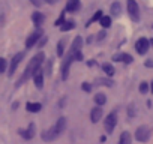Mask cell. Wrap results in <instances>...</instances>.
Listing matches in <instances>:
<instances>
[{
    "instance_id": "1",
    "label": "cell",
    "mask_w": 153,
    "mask_h": 144,
    "mask_svg": "<svg viewBox=\"0 0 153 144\" xmlns=\"http://www.w3.org/2000/svg\"><path fill=\"white\" fill-rule=\"evenodd\" d=\"M45 60V54L44 53H38L30 62H29V65H27V68H26V71H24V74H23V77L17 81V87H20L23 83H26L30 77H33L35 75V72L39 69V66L42 65V62Z\"/></svg>"
},
{
    "instance_id": "2",
    "label": "cell",
    "mask_w": 153,
    "mask_h": 144,
    "mask_svg": "<svg viewBox=\"0 0 153 144\" xmlns=\"http://www.w3.org/2000/svg\"><path fill=\"white\" fill-rule=\"evenodd\" d=\"M74 62H75V53H69L66 56V59L63 60V63H62V80H68L69 69H71V65Z\"/></svg>"
},
{
    "instance_id": "3",
    "label": "cell",
    "mask_w": 153,
    "mask_h": 144,
    "mask_svg": "<svg viewBox=\"0 0 153 144\" xmlns=\"http://www.w3.org/2000/svg\"><path fill=\"white\" fill-rule=\"evenodd\" d=\"M116 125H117V111H111V113L105 117V123H104L105 132H107V134H113Z\"/></svg>"
},
{
    "instance_id": "4",
    "label": "cell",
    "mask_w": 153,
    "mask_h": 144,
    "mask_svg": "<svg viewBox=\"0 0 153 144\" xmlns=\"http://www.w3.org/2000/svg\"><path fill=\"white\" fill-rule=\"evenodd\" d=\"M128 14L134 21L140 20V6L135 0H128Z\"/></svg>"
},
{
    "instance_id": "5",
    "label": "cell",
    "mask_w": 153,
    "mask_h": 144,
    "mask_svg": "<svg viewBox=\"0 0 153 144\" xmlns=\"http://www.w3.org/2000/svg\"><path fill=\"white\" fill-rule=\"evenodd\" d=\"M42 30L41 29H36L29 38H27V41H26V48H33L36 44H38V41L42 38Z\"/></svg>"
},
{
    "instance_id": "6",
    "label": "cell",
    "mask_w": 153,
    "mask_h": 144,
    "mask_svg": "<svg viewBox=\"0 0 153 144\" xmlns=\"http://www.w3.org/2000/svg\"><path fill=\"white\" fill-rule=\"evenodd\" d=\"M135 138L137 141H141V143H146L149 138H150V129L147 126H140L135 132Z\"/></svg>"
},
{
    "instance_id": "7",
    "label": "cell",
    "mask_w": 153,
    "mask_h": 144,
    "mask_svg": "<svg viewBox=\"0 0 153 144\" xmlns=\"http://www.w3.org/2000/svg\"><path fill=\"white\" fill-rule=\"evenodd\" d=\"M149 48H150V42L146 39V38H140L138 41H137V44H135V50H137V53L138 54H146L147 51H149Z\"/></svg>"
},
{
    "instance_id": "8",
    "label": "cell",
    "mask_w": 153,
    "mask_h": 144,
    "mask_svg": "<svg viewBox=\"0 0 153 144\" xmlns=\"http://www.w3.org/2000/svg\"><path fill=\"white\" fill-rule=\"evenodd\" d=\"M23 57H24V53H18V54H15L14 56V59L11 60V65H9V77H12L14 75V72H15V69L18 68V65H20V62L23 60Z\"/></svg>"
},
{
    "instance_id": "9",
    "label": "cell",
    "mask_w": 153,
    "mask_h": 144,
    "mask_svg": "<svg viewBox=\"0 0 153 144\" xmlns=\"http://www.w3.org/2000/svg\"><path fill=\"white\" fill-rule=\"evenodd\" d=\"M18 132H20V135H21L23 138L30 140V138H33V137H35V125H33V123H30L27 129H20Z\"/></svg>"
},
{
    "instance_id": "10",
    "label": "cell",
    "mask_w": 153,
    "mask_h": 144,
    "mask_svg": "<svg viewBox=\"0 0 153 144\" xmlns=\"http://www.w3.org/2000/svg\"><path fill=\"white\" fill-rule=\"evenodd\" d=\"M102 108L98 105V107H95V108H92V111H90V120L93 122V123H98L99 120H101V117H102Z\"/></svg>"
},
{
    "instance_id": "11",
    "label": "cell",
    "mask_w": 153,
    "mask_h": 144,
    "mask_svg": "<svg viewBox=\"0 0 153 144\" xmlns=\"http://www.w3.org/2000/svg\"><path fill=\"white\" fill-rule=\"evenodd\" d=\"M80 8H81L80 0H68L66 2V11H69V12H76Z\"/></svg>"
},
{
    "instance_id": "12",
    "label": "cell",
    "mask_w": 153,
    "mask_h": 144,
    "mask_svg": "<svg viewBox=\"0 0 153 144\" xmlns=\"http://www.w3.org/2000/svg\"><path fill=\"white\" fill-rule=\"evenodd\" d=\"M113 60L116 62H123V63H132V56L131 54H126V53H119L116 56H113Z\"/></svg>"
},
{
    "instance_id": "13",
    "label": "cell",
    "mask_w": 153,
    "mask_h": 144,
    "mask_svg": "<svg viewBox=\"0 0 153 144\" xmlns=\"http://www.w3.org/2000/svg\"><path fill=\"white\" fill-rule=\"evenodd\" d=\"M33 81H35V84H36V87L38 89H42L44 87V74H42V71H36L35 72V75H33Z\"/></svg>"
},
{
    "instance_id": "14",
    "label": "cell",
    "mask_w": 153,
    "mask_h": 144,
    "mask_svg": "<svg viewBox=\"0 0 153 144\" xmlns=\"http://www.w3.org/2000/svg\"><path fill=\"white\" fill-rule=\"evenodd\" d=\"M32 21H33L35 26L41 27V26L44 24V21H45V15H44L42 12H33V15H32Z\"/></svg>"
},
{
    "instance_id": "15",
    "label": "cell",
    "mask_w": 153,
    "mask_h": 144,
    "mask_svg": "<svg viewBox=\"0 0 153 144\" xmlns=\"http://www.w3.org/2000/svg\"><path fill=\"white\" fill-rule=\"evenodd\" d=\"M53 128H54L56 134H57V135H60V134L65 131V128H66V119H65V117H60V119L57 120V123H56Z\"/></svg>"
},
{
    "instance_id": "16",
    "label": "cell",
    "mask_w": 153,
    "mask_h": 144,
    "mask_svg": "<svg viewBox=\"0 0 153 144\" xmlns=\"http://www.w3.org/2000/svg\"><path fill=\"white\" fill-rule=\"evenodd\" d=\"M81 45H83V39L81 36H76L72 42V47H71V51L69 53H76V51H81Z\"/></svg>"
},
{
    "instance_id": "17",
    "label": "cell",
    "mask_w": 153,
    "mask_h": 144,
    "mask_svg": "<svg viewBox=\"0 0 153 144\" xmlns=\"http://www.w3.org/2000/svg\"><path fill=\"white\" fill-rule=\"evenodd\" d=\"M56 137H57V134H56L54 128H51V129L42 132V140H45V141H51V140H54Z\"/></svg>"
},
{
    "instance_id": "18",
    "label": "cell",
    "mask_w": 153,
    "mask_h": 144,
    "mask_svg": "<svg viewBox=\"0 0 153 144\" xmlns=\"http://www.w3.org/2000/svg\"><path fill=\"white\" fill-rule=\"evenodd\" d=\"M26 107H27V111L29 113H39L41 108H42V105L39 102H27Z\"/></svg>"
},
{
    "instance_id": "19",
    "label": "cell",
    "mask_w": 153,
    "mask_h": 144,
    "mask_svg": "<svg viewBox=\"0 0 153 144\" xmlns=\"http://www.w3.org/2000/svg\"><path fill=\"white\" fill-rule=\"evenodd\" d=\"M102 71L105 72V75H108V77H113L114 72H116V69H114V66L111 63H104L102 65Z\"/></svg>"
},
{
    "instance_id": "20",
    "label": "cell",
    "mask_w": 153,
    "mask_h": 144,
    "mask_svg": "<svg viewBox=\"0 0 153 144\" xmlns=\"http://www.w3.org/2000/svg\"><path fill=\"white\" fill-rule=\"evenodd\" d=\"M119 144H131V134L129 132H122L120 135V140H119Z\"/></svg>"
},
{
    "instance_id": "21",
    "label": "cell",
    "mask_w": 153,
    "mask_h": 144,
    "mask_svg": "<svg viewBox=\"0 0 153 144\" xmlns=\"http://www.w3.org/2000/svg\"><path fill=\"white\" fill-rule=\"evenodd\" d=\"M120 12H122V5H120L119 2H114V3L111 5V14L116 15V17H119Z\"/></svg>"
},
{
    "instance_id": "22",
    "label": "cell",
    "mask_w": 153,
    "mask_h": 144,
    "mask_svg": "<svg viewBox=\"0 0 153 144\" xmlns=\"http://www.w3.org/2000/svg\"><path fill=\"white\" fill-rule=\"evenodd\" d=\"M99 23H101V26H102L104 29H108V27L111 26V18H110L108 15H102V18L99 20Z\"/></svg>"
},
{
    "instance_id": "23",
    "label": "cell",
    "mask_w": 153,
    "mask_h": 144,
    "mask_svg": "<svg viewBox=\"0 0 153 144\" xmlns=\"http://www.w3.org/2000/svg\"><path fill=\"white\" fill-rule=\"evenodd\" d=\"M75 27V23L74 21H65L62 26H60V30L62 32H68V30H72Z\"/></svg>"
},
{
    "instance_id": "24",
    "label": "cell",
    "mask_w": 153,
    "mask_h": 144,
    "mask_svg": "<svg viewBox=\"0 0 153 144\" xmlns=\"http://www.w3.org/2000/svg\"><path fill=\"white\" fill-rule=\"evenodd\" d=\"M95 102H96V105H104L105 102H107V96L104 95V93H98L96 96H95Z\"/></svg>"
},
{
    "instance_id": "25",
    "label": "cell",
    "mask_w": 153,
    "mask_h": 144,
    "mask_svg": "<svg viewBox=\"0 0 153 144\" xmlns=\"http://www.w3.org/2000/svg\"><path fill=\"white\" fill-rule=\"evenodd\" d=\"M98 83H101L102 86H108V87H111V86L114 84V81H111V80H107V78H99V80H98Z\"/></svg>"
},
{
    "instance_id": "26",
    "label": "cell",
    "mask_w": 153,
    "mask_h": 144,
    "mask_svg": "<svg viewBox=\"0 0 153 144\" xmlns=\"http://www.w3.org/2000/svg\"><path fill=\"white\" fill-rule=\"evenodd\" d=\"M63 45H65V42L63 41H59V44H57V56L59 57L63 56Z\"/></svg>"
},
{
    "instance_id": "27",
    "label": "cell",
    "mask_w": 153,
    "mask_h": 144,
    "mask_svg": "<svg viewBox=\"0 0 153 144\" xmlns=\"http://www.w3.org/2000/svg\"><path fill=\"white\" fill-rule=\"evenodd\" d=\"M63 23H65V12H62V14H60V17L56 20V23H54V24H56V26H62Z\"/></svg>"
},
{
    "instance_id": "28",
    "label": "cell",
    "mask_w": 153,
    "mask_h": 144,
    "mask_svg": "<svg viewBox=\"0 0 153 144\" xmlns=\"http://www.w3.org/2000/svg\"><path fill=\"white\" fill-rule=\"evenodd\" d=\"M140 92H141V93H147V92H149V84L143 81V83L140 84Z\"/></svg>"
},
{
    "instance_id": "29",
    "label": "cell",
    "mask_w": 153,
    "mask_h": 144,
    "mask_svg": "<svg viewBox=\"0 0 153 144\" xmlns=\"http://www.w3.org/2000/svg\"><path fill=\"white\" fill-rule=\"evenodd\" d=\"M6 60L5 59H0V74H2V72H5V69H6Z\"/></svg>"
},
{
    "instance_id": "30",
    "label": "cell",
    "mask_w": 153,
    "mask_h": 144,
    "mask_svg": "<svg viewBox=\"0 0 153 144\" xmlns=\"http://www.w3.org/2000/svg\"><path fill=\"white\" fill-rule=\"evenodd\" d=\"M102 18V11H98L95 15H93V18L90 20V23H93V21H98V20H101Z\"/></svg>"
},
{
    "instance_id": "31",
    "label": "cell",
    "mask_w": 153,
    "mask_h": 144,
    "mask_svg": "<svg viewBox=\"0 0 153 144\" xmlns=\"http://www.w3.org/2000/svg\"><path fill=\"white\" fill-rule=\"evenodd\" d=\"M81 87H83V90H84V92H90V90H92V86H90L89 83H83V84H81Z\"/></svg>"
},
{
    "instance_id": "32",
    "label": "cell",
    "mask_w": 153,
    "mask_h": 144,
    "mask_svg": "<svg viewBox=\"0 0 153 144\" xmlns=\"http://www.w3.org/2000/svg\"><path fill=\"white\" fill-rule=\"evenodd\" d=\"M75 60H76V62H81V60H83V53H81V51H76V53H75Z\"/></svg>"
},
{
    "instance_id": "33",
    "label": "cell",
    "mask_w": 153,
    "mask_h": 144,
    "mask_svg": "<svg viewBox=\"0 0 153 144\" xmlns=\"http://www.w3.org/2000/svg\"><path fill=\"white\" fill-rule=\"evenodd\" d=\"M105 36H107V33H105L104 30H102V32H99V33H98V41H102Z\"/></svg>"
},
{
    "instance_id": "34",
    "label": "cell",
    "mask_w": 153,
    "mask_h": 144,
    "mask_svg": "<svg viewBox=\"0 0 153 144\" xmlns=\"http://www.w3.org/2000/svg\"><path fill=\"white\" fill-rule=\"evenodd\" d=\"M47 41H48V38H47V36H42V39H41V42H39V47H44V45L47 44Z\"/></svg>"
},
{
    "instance_id": "35",
    "label": "cell",
    "mask_w": 153,
    "mask_h": 144,
    "mask_svg": "<svg viewBox=\"0 0 153 144\" xmlns=\"http://www.w3.org/2000/svg\"><path fill=\"white\" fill-rule=\"evenodd\" d=\"M30 2H32L35 6H41V5H42V0H30Z\"/></svg>"
},
{
    "instance_id": "36",
    "label": "cell",
    "mask_w": 153,
    "mask_h": 144,
    "mask_svg": "<svg viewBox=\"0 0 153 144\" xmlns=\"http://www.w3.org/2000/svg\"><path fill=\"white\" fill-rule=\"evenodd\" d=\"M146 66L147 68H153V60H147L146 62Z\"/></svg>"
},
{
    "instance_id": "37",
    "label": "cell",
    "mask_w": 153,
    "mask_h": 144,
    "mask_svg": "<svg viewBox=\"0 0 153 144\" xmlns=\"http://www.w3.org/2000/svg\"><path fill=\"white\" fill-rule=\"evenodd\" d=\"M128 114L129 116H134V105H131V108L128 110Z\"/></svg>"
},
{
    "instance_id": "38",
    "label": "cell",
    "mask_w": 153,
    "mask_h": 144,
    "mask_svg": "<svg viewBox=\"0 0 153 144\" xmlns=\"http://www.w3.org/2000/svg\"><path fill=\"white\" fill-rule=\"evenodd\" d=\"M45 2H47V3H50V5H54V3H57V2H59V0H45Z\"/></svg>"
},
{
    "instance_id": "39",
    "label": "cell",
    "mask_w": 153,
    "mask_h": 144,
    "mask_svg": "<svg viewBox=\"0 0 153 144\" xmlns=\"http://www.w3.org/2000/svg\"><path fill=\"white\" fill-rule=\"evenodd\" d=\"M65 101H66V99H65V98H63V99H62V101H60V107H63V105H65Z\"/></svg>"
},
{
    "instance_id": "40",
    "label": "cell",
    "mask_w": 153,
    "mask_h": 144,
    "mask_svg": "<svg viewBox=\"0 0 153 144\" xmlns=\"http://www.w3.org/2000/svg\"><path fill=\"white\" fill-rule=\"evenodd\" d=\"M150 90H152V93H153V81H152V84H150Z\"/></svg>"
}]
</instances>
